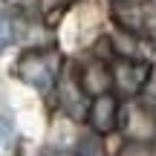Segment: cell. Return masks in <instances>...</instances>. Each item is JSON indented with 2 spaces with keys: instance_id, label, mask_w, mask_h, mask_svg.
I'll list each match as a JSON object with an SVG mask.
<instances>
[{
  "instance_id": "cell-1",
  "label": "cell",
  "mask_w": 156,
  "mask_h": 156,
  "mask_svg": "<svg viewBox=\"0 0 156 156\" xmlns=\"http://www.w3.org/2000/svg\"><path fill=\"white\" fill-rule=\"evenodd\" d=\"M17 75L26 84L38 87V90H49L52 87V67H49L44 52H26L17 61Z\"/></svg>"
},
{
  "instance_id": "cell-2",
  "label": "cell",
  "mask_w": 156,
  "mask_h": 156,
  "mask_svg": "<svg viewBox=\"0 0 156 156\" xmlns=\"http://www.w3.org/2000/svg\"><path fill=\"white\" fill-rule=\"evenodd\" d=\"M116 116H119V104H116V98L110 93L93 98V104H90V124H93V130L110 133L116 127Z\"/></svg>"
},
{
  "instance_id": "cell-3",
  "label": "cell",
  "mask_w": 156,
  "mask_h": 156,
  "mask_svg": "<svg viewBox=\"0 0 156 156\" xmlns=\"http://www.w3.org/2000/svg\"><path fill=\"white\" fill-rule=\"evenodd\" d=\"M15 20H12L9 12H0V49H6V46L15 41Z\"/></svg>"
},
{
  "instance_id": "cell-4",
  "label": "cell",
  "mask_w": 156,
  "mask_h": 156,
  "mask_svg": "<svg viewBox=\"0 0 156 156\" xmlns=\"http://www.w3.org/2000/svg\"><path fill=\"white\" fill-rule=\"evenodd\" d=\"M12 139H15V124L9 116H0V147H6Z\"/></svg>"
}]
</instances>
